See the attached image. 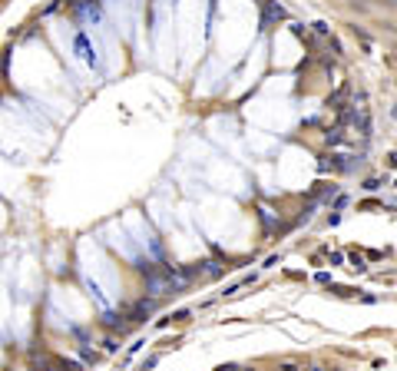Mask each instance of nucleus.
I'll use <instances>...</instances> for the list:
<instances>
[{"label":"nucleus","instance_id":"1","mask_svg":"<svg viewBox=\"0 0 397 371\" xmlns=\"http://www.w3.org/2000/svg\"><path fill=\"white\" fill-rule=\"evenodd\" d=\"M153 308H156V302H153V298H143V302H136V308H132V318H136V322H143V318L149 315Z\"/></svg>","mask_w":397,"mask_h":371},{"label":"nucleus","instance_id":"2","mask_svg":"<svg viewBox=\"0 0 397 371\" xmlns=\"http://www.w3.org/2000/svg\"><path fill=\"white\" fill-rule=\"evenodd\" d=\"M281 17H285V10H281V7H275V3H265V27H268V23L272 20H281Z\"/></svg>","mask_w":397,"mask_h":371},{"label":"nucleus","instance_id":"3","mask_svg":"<svg viewBox=\"0 0 397 371\" xmlns=\"http://www.w3.org/2000/svg\"><path fill=\"white\" fill-rule=\"evenodd\" d=\"M275 371H305V365L301 361H278Z\"/></svg>","mask_w":397,"mask_h":371},{"label":"nucleus","instance_id":"4","mask_svg":"<svg viewBox=\"0 0 397 371\" xmlns=\"http://www.w3.org/2000/svg\"><path fill=\"white\" fill-rule=\"evenodd\" d=\"M103 322H106V325H110V328H119V331H122V328H126V322H122L119 315H106V318H103Z\"/></svg>","mask_w":397,"mask_h":371},{"label":"nucleus","instance_id":"5","mask_svg":"<svg viewBox=\"0 0 397 371\" xmlns=\"http://www.w3.org/2000/svg\"><path fill=\"white\" fill-rule=\"evenodd\" d=\"M351 269H357V272L364 269V259H361V255H351Z\"/></svg>","mask_w":397,"mask_h":371},{"label":"nucleus","instance_id":"6","mask_svg":"<svg viewBox=\"0 0 397 371\" xmlns=\"http://www.w3.org/2000/svg\"><path fill=\"white\" fill-rule=\"evenodd\" d=\"M311 371H324V368H311Z\"/></svg>","mask_w":397,"mask_h":371}]
</instances>
